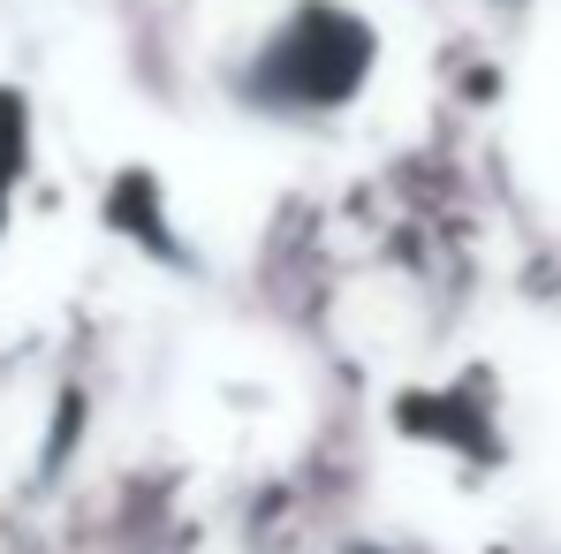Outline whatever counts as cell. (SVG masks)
I'll use <instances>...</instances> for the list:
<instances>
[{
  "label": "cell",
  "mask_w": 561,
  "mask_h": 554,
  "mask_svg": "<svg viewBox=\"0 0 561 554\" xmlns=\"http://www.w3.org/2000/svg\"><path fill=\"white\" fill-rule=\"evenodd\" d=\"M373 46V23H357L342 0H304L243 69V99L266 114H334L365 92Z\"/></svg>",
  "instance_id": "1"
},
{
  "label": "cell",
  "mask_w": 561,
  "mask_h": 554,
  "mask_svg": "<svg viewBox=\"0 0 561 554\" xmlns=\"http://www.w3.org/2000/svg\"><path fill=\"white\" fill-rule=\"evenodd\" d=\"M23 160H31V106L15 84H0V228H8V197L23 183Z\"/></svg>",
  "instance_id": "2"
}]
</instances>
